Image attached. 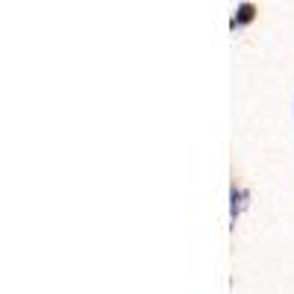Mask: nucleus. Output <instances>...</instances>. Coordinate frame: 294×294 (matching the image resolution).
<instances>
[{
  "mask_svg": "<svg viewBox=\"0 0 294 294\" xmlns=\"http://www.w3.org/2000/svg\"><path fill=\"white\" fill-rule=\"evenodd\" d=\"M250 15H253V9H250V6H241V15H239V21H250Z\"/></svg>",
  "mask_w": 294,
  "mask_h": 294,
  "instance_id": "f257e3e1",
  "label": "nucleus"
}]
</instances>
